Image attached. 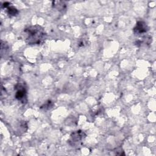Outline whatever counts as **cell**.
I'll return each mask as SVG.
<instances>
[{"label": "cell", "mask_w": 156, "mask_h": 156, "mask_svg": "<svg viewBox=\"0 0 156 156\" xmlns=\"http://www.w3.org/2000/svg\"><path fill=\"white\" fill-rule=\"evenodd\" d=\"M23 35L26 42L30 45H38L43 43L46 37L44 29L38 25L30 26L23 31Z\"/></svg>", "instance_id": "obj_1"}, {"label": "cell", "mask_w": 156, "mask_h": 156, "mask_svg": "<svg viewBox=\"0 0 156 156\" xmlns=\"http://www.w3.org/2000/svg\"><path fill=\"white\" fill-rule=\"evenodd\" d=\"M86 136V134L82 130H77L73 132L71 135L70 138L68 140V143L71 146H75L79 144V143L81 142Z\"/></svg>", "instance_id": "obj_2"}, {"label": "cell", "mask_w": 156, "mask_h": 156, "mask_svg": "<svg viewBox=\"0 0 156 156\" xmlns=\"http://www.w3.org/2000/svg\"><path fill=\"white\" fill-rule=\"evenodd\" d=\"M15 89L16 90V93L15 94V98L22 103L26 102L27 101V96L25 87L23 85L18 83L15 85Z\"/></svg>", "instance_id": "obj_3"}, {"label": "cell", "mask_w": 156, "mask_h": 156, "mask_svg": "<svg viewBox=\"0 0 156 156\" xmlns=\"http://www.w3.org/2000/svg\"><path fill=\"white\" fill-rule=\"evenodd\" d=\"M148 26L143 21H139L136 23L135 26L133 28V32L135 34L141 35L144 34L148 31Z\"/></svg>", "instance_id": "obj_4"}, {"label": "cell", "mask_w": 156, "mask_h": 156, "mask_svg": "<svg viewBox=\"0 0 156 156\" xmlns=\"http://www.w3.org/2000/svg\"><path fill=\"white\" fill-rule=\"evenodd\" d=\"M52 6L60 12H63L66 9V5L65 2L63 1H53Z\"/></svg>", "instance_id": "obj_5"}, {"label": "cell", "mask_w": 156, "mask_h": 156, "mask_svg": "<svg viewBox=\"0 0 156 156\" xmlns=\"http://www.w3.org/2000/svg\"><path fill=\"white\" fill-rule=\"evenodd\" d=\"M7 9V13L9 16H15L18 13V10L13 6L10 5Z\"/></svg>", "instance_id": "obj_6"}, {"label": "cell", "mask_w": 156, "mask_h": 156, "mask_svg": "<svg viewBox=\"0 0 156 156\" xmlns=\"http://www.w3.org/2000/svg\"><path fill=\"white\" fill-rule=\"evenodd\" d=\"M52 105H53V104L52 103V102L48 101L44 105H43V107H44L43 108H48V109L49 107H50V108H52Z\"/></svg>", "instance_id": "obj_7"}]
</instances>
